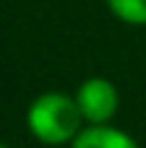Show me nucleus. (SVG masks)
Segmentation results:
<instances>
[{"label":"nucleus","mask_w":146,"mask_h":148,"mask_svg":"<svg viewBox=\"0 0 146 148\" xmlns=\"http://www.w3.org/2000/svg\"><path fill=\"white\" fill-rule=\"evenodd\" d=\"M26 125L39 143L63 146V143H71L81 133L84 114L76 104V96H65L60 91H47L31 101V107L26 112Z\"/></svg>","instance_id":"1"},{"label":"nucleus","mask_w":146,"mask_h":148,"mask_svg":"<svg viewBox=\"0 0 146 148\" xmlns=\"http://www.w3.org/2000/svg\"><path fill=\"white\" fill-rule=\"evenodd\" d=\"M76 104L89 125H107L120 107V94L107 78H89L76 91Z\"/></svg>","instance_id":"2"},{"label":"nucleus","mask_w":146,"mask_h":148,"mask_svg":"<svg viewBox=\"0 0 146 148\" xmlns=\"http://www.w3.org/2000/svg\"><path fill=\"white\" fill-rule=\"evenodd\" d=\"M71 148H138V143L128 133H123L107 122V125L81 127V133L71 140Z\"/></svg>","instance_id":"3"},{"label":"nucleus","mask_w":146,"mask_h":148,"mask_svg":"<svg viewBox=\"0 0 146 148\" xmlns=\"http://www.w3.org/2000/svg\"><path fill=\"white\" fill-rule=\"evenodd\" d=\"M110 13L131 26H146V0H104Z\"/></svg>","instance_id":"4"},{"label":"nucleus","mask_w":146,"mask_h":148,"mask_svg":"<svg viewBox=\"0 0 146 148\" xmlns=\"http://www.w3.org/2000/svg\"><path fill=\"white\" fill-rule=\"evenodd\" d=\"M0 148H8V146H3V143H0Z\"/></svg>","instance_id":"5"}]
</instances>
